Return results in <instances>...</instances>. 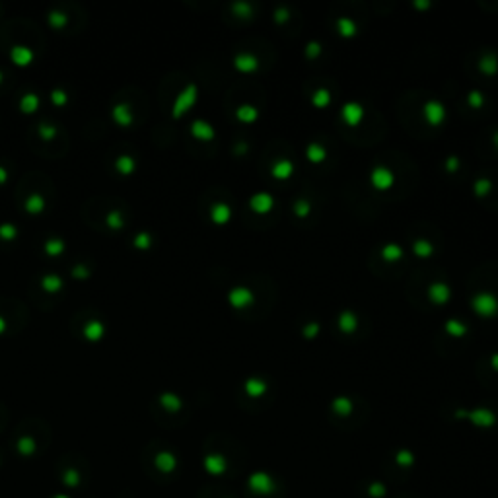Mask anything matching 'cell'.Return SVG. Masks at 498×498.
<instances>
[{
	"label": "cell",
	"mask_w": 498,
	"mask_h": 498,
	"mask_svg": "<svg viewBox=\"0 0 498 498\" xmlns=\"http://www.w3.org/2000/svg\"><path fill=\"white\" fill-rule=\"evenodd\" d=\"M471 308L481 317H494L498 313V296L494 292H477L471 298Z\"/></svg>",
	"instance_id": "obj_1"
},
{
	"label": "cell",
	"mask_w": 498,
	"mask_h": 498,
	"mask_svg": "<svg viewBox=\"0 0 498 498\" xmlns=\"http://www.w3.org/2000/svg\"><path fill=\"white\" fill-rule=\"evenodd\" d=\"M197 98H199V88H197V84H187L185 88L177 94L176 102H174V107H172V115L176 119H179L183 113H187L191 107L195 105Z\"/></svg>",
	"instance_id": "obj_2"
},
{
	"label": "cell",
	"mask_w": 498,
	"mask_h": 498,
	"mask_svg": "<svg viewBox=\"0 0 498 498\" xmlns=\"http://www.w3.org/2000/svg\"><path fill=\"white\" fill-rule=\"evenodd\" d=\"M370 183L374 185V189L389 191L393 187V183H395V174L387 165H376L370 172Z\"/></svg>",
	"instance_id": "obj_3"
},
{
	"label": "cell",
	"mask_w": 498,
	"mask_h": 498,
	"mask_svg": "<svg viewBox=\"0 0 498 498\" xmlns=\"http://www.w3.org/2000/svg\"><path fill=\"white\" fill-rule=\"evenodd\" d=\"M423 117L430 127H438L446 119V105L440 100H428L423 103Z\"/></svg>",
	"instance_id": "obj_4"
},
{
	"label": "cell",
	"mask_w": 498,
	"mask_h": 498,
	"mask_svg": "<svg viewBox=\"0 0 498 498\" xmlns=\"http://www.w3.org/2000/svg\"><path fill=\"white\" fill-rule=\"evenodd\" d=\"M426 296H428V300H430L432 304L442 306V304H448V302H450V298H452V288H450V284L444 282V280H434V282L428 284Z\"/></svg>",
	"instance_id": "obj_5"
},
{
	"label": "cell",
	"mask_w": 498,
	"mask_h": 498,
	"mask_svg": "<svg viewBox=\"0 0 498 498\" xmlns=\"http://www.w3.org/2000/svg\"><path fill=\"white\" fill-rule=\"evenodd\" d=\"M253 300H255V296H253L251 288H247V286H234V288L228 292V302H230V306L235 309L247 308V306L253 304Z\"/></svg>",
	"instance_id": "obj_6"
},
{
	"label": "cell",
	"mask_w": 498,
	"mask_h": 498,
	"mask_svg": "<svg viewBox=\"0 0 498 498\" xmlns=\"http://www.w3.org/2000/svg\"><path fill=\"white\" fill-rule=\"evenodd\" d=\"M341 119L349 125V127H358L364 119V107L358 102H347L341 107Z\"/></svg>",
	"instance_id": "obj_7"
},
{
	"label": "cell",
	"mask_w": 498,
	"mask_h": 498,
	"mask_svg": "<svg viewBox=\"0 0 498 498\" xmlns=\"http://www.w3.org/2000/svg\"><path fill=\"white\" fill-rule=\"evenodd\" d=\"M275 206V197L267 191H259V193H253L249 197V208L257 214H267L269 210H273Z\"/></svg>",
	"instance_id": "obj_8"
},
{
	"label": "cell",
	"mask_w": 498,
	"mask_h": 498,
	"mask_svg": "<svg viewBox=\"0 0 498 498\" xmlns=\"http://www.w3.org/2000/svg\"><path fill=\"white\" fill-rule=\"evenodd\" d=\"M191 134L197 138V140H203V142H208V140H212L214 136H216V131H214V127L205 121V119H195L193 123H191Z\"/></svg>",
	"instance_id": "obj_9"
},
{
	"label": "cell",
	"mask_w": 498,
	"mask_h": 498,
	"mask_svg": "<svg viewBox=\"0 0 498 498\" xmlns=\"http://www.w3.org/2000/svg\"><path fill=\"white\" fill-rule=\"evenodd\" d=\"M337 325H339V331L341 333H347V335H352V333H356L358 331V315L351 311V309H343L341 313H339L337 317Z\"/></svg>",
	"instance_id": "obj_10"
},
{
	"label": "cell",
	"mask_w": 498,
	"mask_h": 498,
	"mask_svg": "<svg viewBox=\"0 0 498 498\" xmlns=\"http://www.w3.org/2000/svg\"><path fill=\"white\" fill-rule=\"evenodd\" d=\"M234 66L239 72H253L259 68V59L253 53H237L234 57Z\"/></svg>",
	"instance_id": "obj_11"
},
{
	"label": "cell",
	"mask_w": 498,
	"mask_h": 498,
	"mask_svg": "<svg viewBox=\"0 0 498 498\" xmlns=\"http://www.w3.org/2000/svg\"><path fill=\"white\" fill-rule=\"evenodd\" d=\"M230 218H232V206L228 205V203L218 201V203H214V205L210 206V220L214 224H218V226L228 224Z\"/></svg>",
	"instance_id": "obj_12"
},
{
	"label": "cell",
	"mask_w": 498,
	"mask_h": 498,
	"mask_svg": "<svg viewBox=\"0 0 498 498\" xmlns=\"http://www.w3.org/2000/svg\"><path fill=\"white\" fill-rule=\"evenodd\" d=\"M294 174V161L288 158H280L271 165V176L279 181H284Z\"/></svg>",
	"instance_id": "obj_13"
},
{
	"label": "cell",
	"mask_w": 498,
	"mask_h": 498,
	"mask_svg": "<svg viewBox=\"0 0 498 498\" xmlns=\"http://www.w3.org/2000/svg\"><path fill=\"white\" fill-rule=\"evenodd\" d=\"M33 57H35L33 51H31L30 47H26V45H14L10 49V59L18 66H28L31 60H33Z\"/></svg>",
	"instance_id": "obj_14"
},
{
	"label": "cell",
	"mask_w": 498,
	"mask_h": 498,
	"mask_svg": "<svg viewBox=\"0 0 498 498\" xmlns=\"http://www.w3.org/2000/svg\"><path fill=\"white\" fill-rule=\"evenodd\" d=\"M111 115L115 119V123L121 127H131L134 117H132V109L129 103H117L113 109H111Z\"/></svg>",
	"instance_id": "obj_15"
},
{
	"label": "cell",
	"mask_w": 498,
	"mask_h": 498,
	"mask_svg": "<svg viewBox=\"0 0 498 498\" xmlns=\"http://www.w3.org/2000/svg\"><path fill=\"white\" fill-rule=\"evenodd\" d=\"M479 70L484 74V76H494L498 72V55L496 53H484L483 57L479 59Z\"/></svg>",
	"instance_id": "obj_16"
},
{
	"label": "cell",
	"mask_w": 498,
	"mask_h": 498,
	"mask_svg": "<svg viewBox=\"0 0 498 498\" xmlns=\"http://www.w3.org/2000/svg\"><path fill=\"white\" fill-rule=\"evenodd\" d=\"M235 119L241 121V123H247V125L249 123H255L259 119V109L255 105H251V103H241L235 109Z\"/></svg>",
	"instance_id": "obj_17"
},
{
	"label": "cell",
	"mask_w": 498,
	"mask_h": 498,
	"mask_svg": "<svg viewBox=\"0 0 498 498\" xmlns=\"http://www.w3.org/2000/svg\"><path fill=\"white\" fill-rule=\"evenodd\" d=\"M403 253H405V249L401 247L399 243H395V241H389V243H385V245L380 249L381 259L387 261V263H395V261H399V259L403 257Z\"/></svg>",
	"instance_id": "obj_18"
},
{
	"label": "cell",
	"mask_w": 498,
	"mask_h": 498,
	"mask_svg": "<svg viewBox=\"0 0 498 498\" xmlns=\"http://www.w3.org/2000/svg\"><path fill=\"white\" fill-rule=\"evenodd\" d=\"M337 30L343 37H354L358 33V24H356V20H352L351 16H339Z\"/></svg>",
	"instance_id": "obj_19"
},
{
	"label": "cell",
	"mask_w": 498,
	"mask_h": 498,
	"mask_svg": "<svg viewBox=\"0 0 498 498\" xmlns=\"http://www.w3.org/2000/svg\"><path fill=\"white\" fill-rule=\"evenodd\" d=\"M103 335H105V327H103V323L100 319H92V321L84 325V337L92 341V343L100 341Z\"/></svg>",
	"instance_id": "obj_20"
},
{
	"label": "cell",
	"mask_w": 498,
	"mask_h": 498,
	"mask_svg": "<svg viewBox=\"0 0 498 498\" xmlns=\"http://www.w3.org/2000/svg\"><path fill=\"white\" fill-rule=\"evenodd\" d=\"M306 158L311 163H321V161L327 160V150L319 142H309L306 146Z\"/></svg>",
	"instance_id": "obj_21"
},
{
	"label": "cell",
	"mask_w": 498,
	"mask_h": 498,
	"mask_svg": "<svg viewBox=\"0 0 498 498\" xmlns=\"http://www.w3.org/2000/svg\"><path fill=\"white\" fill-rule=\"evenodd\" d=\"M444 331L450 337H463V335H467L469 327L463 321H459L455 317H450V319H446V323H444Z\"/></svg>",
	"instance_id": "obj_22"
},
{
	"label": "cell",
	"mask_w": 498,
	"mask_h": 498,
	"mask_svg": "<svg viewBox=\"0 0 498 498\" xmlns=\"http://www.w3.org/2000/svg\"><path fill=\"white\" fill-rule=\"evenodd\" d=\"M243 389H245V393H247L249 397H261V395H265V391H267V383H265L261 378H247Z\"/></svg>",
	"instance_id": "obj_23"
},
{
	"label": "cell",
	"mask_w": 498,
	"mask_h": 498,
	"mask_svg": "<svg viewBox=\"0 0 498 498\" xmlns=\"http://www.w3.org/2000/svg\"><path fill=\"white\" fill-rule=\"evenodd\" d=\"M39 96L37 94H33V92H28V94H24L22 96V100H20V107H22V111L24 113H33V111H37L39 109Z\"/></svg>",
	"instance_id": "obj_24"
},
{
	"label": "cell",
	"mask_w": 498,
	"mask_h": 498,
	"mask_svg": "<svg viewBox=\"0 0 498 498\" xmlns=\"http://www.w3.org/2000/svg\"><path fill=\"white\" fill-rule=\"evenodd\" d=\"M412 253H414L417 257L425 259V257H430V255L434 253V245H432V241H428L425 237L414 239V241H412Z\"/></svg>",
	"instance_id": "obj_25"
},
{
	"label": "cell",
	"mask_w": 498,
	"mask_h": 498,
	"mask_svg": "<svg viewBox=\"0 0 498 498\" xmlns=\"http://www.w3.org/2000/svg\"><path fill=\"white\" fill-rule=\"evenodd\" d=\"M115 168H117L119 174H123V176H131L132 172L136 170V160L129 156V154H123V156H119L117 161H115Z\"/></svg>",
	"instance_id": "obj_26"
},
{
	"label": "cell",
	"mask_w": 498,
	"mask_h": 498,
	"mask_svg": "<svg viewBox=\"0 0 498 498\" xmlns=\"http://www.w3.org/2000/svg\"><path fill=\"white\" fill-rule=\"evenodd\" d=\"M26 210L30 212V214H39V212H43L45 210V199L39 195V193H31L30 197L26 199Z\"/></svg>",
	"instance_id": "obj_27"
},
{
	"label": "cell",
	"mask_w": 498,
	"mask_h": 498,
	"mask_svg": "<svg viewBox=\"0 0 498 498\" xmlns=\"http://www.w3.org/2000/svg\"><path fill=\"white\" fill-rule=\"evenodd\" d=\"M469 419H471L475 425H483V426H488L494 423V414H492L488 409L473 410V412H469Z\"/></svg>",
	"instance_id": "obj_28"
},
{
	"label": "cell",
	"mask_w": 498,
	"mask_h": 498,
	"mask_svg": "<svg viewBox=\"0 0 498 498\" xmlns=\"http://www.w3.org/2000/svg\"><path fill=\"white\" fill-rule=\"evenodd\" d=\"M232 12L234 16L241 18V20H249L253 16V4L247 2V0H235L232 4Z\"/></svg>",
	"instance_id": "obj_29"
},
{
	"label": "cell",
	"mask_w": 498,
	"mask_h": 498,
	"mask_svg": "<svg viewBox=\"0 0 498 498\" xmlns=\"http://www.w3.org/2000/svg\"><path fill=\"white\" fill-rule=\"evenodd\" d=\"M311 103H313V107H327L329 103H331V92L327 88H317L313 94H311Z\"/></svg>",
	"instance_id": "obj_30"
},
{
	"label": "cell",
	"mask_w": 498,
	"mask_h": 498,
	"mask_svg": "<svg viewBox=\"0 0 498 498\" xmlns=\"http://www.w3.org/2000/svg\"><path fill=\"white\" fill-rule=\"evenodd\" d=\"M64 247H66V243H64L60 237H51V239H47V241H45V245H43L45 253H47V255H51V257H57V255H60V253L64 251Z\"/></svg>",
	"instance_id": "obj_31"
},
{
	"label": "cell",
	"mask_w": 498,
	"mask_h": 498,
	"mask_svg": "<svg viewBox=\"0 0 498 498\" xmlns=\"http://www.w3.org/2000/svg\"><path fill=\"white\" fill-rule=\"evenodd\" d=\"M492 191V181L488 177H479L473 181V193L475 197H486Z\"/></svg>",
	"instance_id": "obj_32"
},
{
	"label": "cell",
	"mask_w": 498,
	"mask_h": 498,
	"mask_svg": "<svg viewBox=\"0 0 498 498\" xmlns=\"http://www.w3.org/2000/svg\"><path fill=\"white\" fill-rule=\"evenodd\" d=\"M41 286H43V290H47V292L55 294L62 288V279L57 277V275H45L43 279H41Z\"/></svg>",
	"instance_id": "obj_33"
},
{
	"label": "cell",
	"mask_w": 498,
	"mask_h": 498,
	"mask_svg": "<svg viewBox=\"0 0 498 498\" xmlns=\"http://www.w3.org/2000/svg\"><path fill=\"white\" fill-rule=\"evenodd\" d=\"M47 22H49L55 30H60V28H64V26L68 24V16L64 14V12H60V10H53V12L47 14Z\"/></svg>",
	"instance_id": "obj_34"
},
{
	"label": "cell",
	"mask_w": 498,
	"mask_h": 498,
	"mask_svg": "<svg viewBox=\"0 0 498 498\" xmlns=\"http://www.w3.org/2000/svg\"><path fill=\"white\" fill-rule=\"evenodd\" d=\"M105 222H107V226L111 230H121L125 226V218H123V214L119 210H109L107 216H105Z\"/></svg>",
	"instance_id": "obj_35"
},
{
	"label": "cell",
	"mask_w": 498,
	"mask_h": 498,
	"mask_svg": "<svg viewBox=\"0 0 498 498\" xmlns=\"http://www.w3.org/2000/svg\"><path fill=\"white\" fill-rule=\"evenodd\" d=\"M333 410L339 414H349L352 410V401L349 397H337V399H333Z\"/></svg>",
	"instance_id": "obj_36"
},
{
	"label": "cell",
	"mask_w": 498,
	"mask_h": 498,
	"mask_svg": "<svg viewBox=\"0 0 498 498\" xmlns=\"http://www.w3.org/2000/svg\"><path fill=\"white\" fill-rule=\"evenodd\" d=\"M16 237H18V228H16L12 222H2L0 224V239L12 241Z\"/></svg>",
	"instance_id": "obj_37"
},
{
	"label": "cell",
	"mask_w": 498,
	"mask_h": 498,
	"mask_svg": "<svg viewBox=\"0 0 498 498\" xmlns=\"http://www.w3.org/2000/svg\"><path fill=\"white\" fill-rule=\"evenodd\" d=\"M467 103L471 109H481L484 105V94L481 90H471L467 94Z\"/></svg>",
	"instance_id": "obj_38"
},
{
	"label": "cell",
	"mask_w": 498,
	"mask_h": 498,
	"mask_svg": "<svg viewBox=\"0 0 498 498\" xmlns=\"http://www.w3.org/2000/svg\"><path fill=\"white\" fill-rule=\"evenodd\" d=\"M309 212H311V203L308 199H298L294 203V214L298 218H306V216H309Z\"/></svg>",
	"instance_id": "obj_39"
},
{
	"label": "cell",
	"mask_w": 498,
	"mask_h": 498,
	"mask_svg": "<svg viewBox=\"0 0 498 498\" xmlns=\"http://www.w3.org/2000/svg\"><path fill=\"white\" fill-rule=\"evenodd\" d=\"M321 51H323L321 43H319V41H315V39L308 41V45L304 47V55H306L308 59H317V57L321 55Z\"/></svg>",
	"instance_id": "obj_40"
},
{
	"label": "cell",
	"mask_w": 498,
	"mask_h": 498,
	"mask_svg": "<svg viewBox=\"0 0 498 498\" xmlns=\"http://www.w3.org/2000/svg\"><path fill=\"white\" fill-rule=\"evenodd\" d=\"M161 405L170 410H177L181 407V399L177 395H174V393H163L161 395Z\"/></svg>",
	"instance_id": "obj_41"
},
{
	"label": "cell",
	"mask_w": 498,
	"mask_h": 498,
	"mask_svg": "<svg viewBox=\"0 0 498 498\" xmlns=\"http://www.w3.org/2000/svg\"><path fill=\"white\" fill-rule=\"evenodd\" d=\"M319 331H321V325L317 321H309L302 327V335L306 339H315L319 335Z\"/></svg>",
	"instance_id": "obj_42"
},
{
	"label": "cell",
	"mask_w": 498,
	"mask_h": 498,
	"mask_svg": "<svg viewBox=\"0 0 498 498\" xmlns=\"http://www.w3.org/2000/svg\"><path fill=\"white\" fill-rule=\"evenodd\" d=\"M152 245V235L148 232H138L134 235V247L136 249H148Z\"/></svg>",
	"instance_id": "obj_43"
},
{
	"label": "cell",
	"mask_w": 498,
	"mask_h": 498,
	"mask_svg": "<svg viewBox=\"0 0 498 498\" xmlns=\"http://www.w3.org/2000/svg\"><path fill=\"white\" fill-rule=\"evenodd\" d=\"M51 102L55 103L57 107H62V105H66V102H68V94L62 88H55L51 92Z\"/></svg>",
	"instance_id": "obj_44"
},
{
	"label": "cell",
	"mask_w": 498,
	"mask_h": 498,
	"mask_svg": "<svg viewBox=\"0 0 498 498\" xmlns=\"http://www.w3.org/2000/svg\"><path fill=\"white\" fill-rule=\"evenodd\" d=\"M39 136L43 140H53L57 136V127L55 125H49V123H41L39 125Z\"/></svg>",
	"instance_id": "obj_45"
},
{
	"label": "cell",
	"mask_w": 498,
	"mask_h": 498,
	"mask_svg": "<svg viewBox=\"0 0 498 498\" xmlns=\"http://www.w3.org/2000/svg\"><path fill=\"white\" fill-rule=\"evenodd\" d=\"M273 20H275L277 24H284V22H288V20H290V8H286V6H279V8H275V12H273Z\"/></svg>",
	"instance_id": "obj_46"
},
{
	"label": "cell",
	"mask_w": 498,
	"mask_h": 498,
	"mask_svg": "<svg viewBox=\"0 0 498 498\" xmlns=\"http://www.w3.org/2000/svg\"><path fill=\"white\" fill-rule=\"evenodd\" d=\"M459 165H461V161H459V158L454 156V154H452V156H448L446 161H444V168H446V172H448V174H455V172L459 170Z\"/></svg>",
	"instance_id": "obj_47"
},
{
	"label": "cell",
	"mask_w": 498,
	"mask_h": 498,
	"mask_svg": "<svg viewBox=\"0 0 498 498\" xmlns=\"http://www.w3.org/2000/svg\"><path fill=\"white\" fill-rule=\"evenodd\" d=\"M72 277L78 280H84L90 277V269L86 265H78V267H74L72 269Z\"/></svg>",
	"instance_id": "obj_48"
},
{
	"label": "cell",
	"mask_w": 498,
	"mask_h": 498,
	"mask_svg": "<svg viewBox=\"0 0 498 498\" xmlns=\"http://www.w3.org/2000/svg\"><path fill=\"white\" fill-rule=\"evenodd\" d=\"M430 6H432V2H430V0H412V8L426 10V8H430Z\"/></svg>",
	"instance_id": "obj_49"
},
{
	"label": "cell",
	"mask_w": 498,
	"mask_h": 498,
	"mask_svg": "<svg viewBox=\"0 0 498 498\" xmlns=\"http://www.w3.org/2000/svg\"><path fill=\"white\" fill-rule=\"evenodd\" d=\"M247 150H249L247 142H237V144H235V148H234V152L237 154V156H243V154H247Z\"/></svg>",
	"instance_id": "obj_50"
},
{
	"label": "cell",
	"mask_w": 498,
	"mask_h": 498,
	"mask_svg": "<svg viewBox=\"0 0 498 498\" xmlns=\"http://www.w3.org/2000/svg\"><path fill=\"white\" fill-rule=\"evenodd\" d=\"M6 179H8V170L4 165H0V185L6 183Z\"/></svg>",
	"instance_id": "obj_51"
},
{
	"label": "cell",
	"mask_w": 498,
	"mask_h": 498,
	"mask_svg": "<svg viewBox=\"0 0 498 498\" xmlns=\"http://www.w3.org/2000/svg\"><path fill=\"white\" fill-rule=\"evenodd\" d=\"M490 366L494 368L498 372V352H494V354H490Z\"/></svg>",
	"instance_id": "obj_52"
},
{
	"label": "cell",
	"mask_w": 498,
	"mask_h": 498,
	"mask_svg": "<svg viewBox=\"0 0 498 498\" xmlns=\"http://www.w3.org/2000/svg\"><path fill=\"white\" fill-rule=\"evenodd\" d=\"M6 327H8V325H6V319H4L2 315H0V335H2L4 331H6Z\"/></svg>",
	"instance_id": "obj_53"
},
{
	"label": "cell",
	"mask_w": 498,
	"mask_h": 498,
	"mask_svg": "<svg viewBox=\"0 0 498 498\" xmlns=\"http://www.w3.org/2000/svg\"><path fill=\"white\" fill-rule=\"evenodd\" d=\"M492 144L498 150V131H494V134H492Z\"/></svg>",
	"instance_id": "obj_54"
},
{
	"label": "cell",
	"mask_w": 498,
	"mask_h": 498,
	"mask_svg": "<svg viewBox=\"0 0 498 498\" xmlns=\"http://www.w3.org/2000/svg\"><path fill=\"white\" fill-rule=\"evenodd\" d=\"M2 76H4V74H2V70H0V82H2Z\"/></svg>",
	"instance_id": "obj_55"
}]
</instances>
